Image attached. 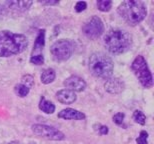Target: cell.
Listing matches in <instances>:
<instances>
[{"label": "cell", "instance_id": "4fadbf2b", "mask_svg": "<svg viewBox=\"0 0 154 144\" xmlns=\"http://www.w3.org/2000/svg\"><path fill=\"white\" fill-rule=\"evenodd\" d=\"M56 98L59 102L63 103V104H71L74 103L76 101V94L73 91L69 90V89H62L59 90L56 93Z\"/></svg>", "mask_w": 154, "mask_h": 144}, {"label": "cell", "instance_id": "9c48e42d", "mask_svg": "<svg viewBox=\"0 0 154 144\" xmlns=\"http://www.w3.org/2000/svg\"><path fill=\"white\" fill-rule=\"evenodd\" d=\"M64 86L73 92H81L86 88V82L79 76L72 75L64 81Z\"/></svg>", "mask_w": 154, "mask_h": 144}, {"label": "cell", "instance_id": "277c9868", "mask_svg": "<svg viewBox=\"0 0 154 144\" xmlns=\"http://www.w3.org/2000/svg\"><path fill=\"white\" fill-rule=\"evenodd\" d=\"M113 61L102 52H95L89 58V69L96 77L109 78L113 73Z\"/></svg>", "mask_w": 154, "mask_h": 144}, {"label": "cell", "instance_id": "52a82bcc", "mask_svg": "<svg viewBox=\"0 0 154 144\" xmlns=\"http://www.w3.org/2000/svg\"><path fill=\"white\" fill-rule=\"evenodd\" d=\"M32 131L34 134L40 137H43L48 140H55V141H60L65 138V135L54 127L48 126L44 124H34L32 125Z\"/></svg>", "mask_w": 154, "mask_h": 144}, {"label": "cell", "instance_id": "603a6c76", "mask_svg": "<svg viewBox=\"0 0 154 144\" xmlns=\"http://www.w3.org/2000/svg\"><path fill=\"white\" fill-rule=\"evenodd\" d=\"M124 113L122 112H119L115 114L113 116V121H114V123H116L117 125H123V121H124Z\"/></svg>", "mask_w": 154, "mask_h": 144}, {"label": "cell", "instance_id": "e0dca14e", "mask_svg": "<svg viewBox=\"0 0 154 144\" xmlns=\"http://www.w3.org/2000/svg\"><path fill=\"white\" fill-rule=\"evenodd\" d=\"M97 7L100 11H109L112 7V2L110 0H99L97 1Z\"/></svg>", "mask_w": 154, "mask_h": 144}, {"label": "cell", "instance_id": "8fae6325", "mask_svg": "<svg viewBox=\"0 0 154 144\" xmlns=\"http://www.w3.org/2000/svg\"><path fill=\"white\" fill-rule=\"evenodd\" d=\"M124 82L119 78H111L108 79L105 84H104V88L108 93L110 94H119L124 90Z\"/></svg>", "mask_w": 154, "mask_h": 144}, {"label": "cell", "instance_id": "cb8c5ba5", "mask_svg": "<svg viewBox=\"0 0 154 144\" xmlns=\"http://www.w3.org/2000/svg\"><path fill=\"white\" fill-rule=\"evenodd\" d=\"M86 7H87V4L84 1H79L76 3L75 5V10L76 12H82L83 10H85Z\"/></svg>", "mask_w": 154, "mask_h": 144}, {"label": "cell", "instance_id": "5bb4252c", "mask_svg": "<svg viewBox=\"0 0 154 144\" xmlns=\"http://www.w3.org/2000/svg\"><path fill=\"white\" fill-rule=\"evenodd\" d=\"M44 44H45V30L42 29V30H39V33H38L37 37H36L32 53L34 54V53H37V52H40L43 49V47H44Z\"/></svg>", "mask_w": 154, "mask_h": 144}, {"label": "cell", "instance_id": "d4e9b609", "mask_svg": "<svg viewBox=\"0 0 154 144\" xmlns=\"http://www.w3.org/2000/svg\"><path fill=\"white\" fill-rule=\"evenodd\" d=\"M98 130H99L100 134H102V135H106L107 133H108V127L107 126H102V125L98 124Z\"/></svg>", "mask_w": 154, "mask_h": 144}, {"label": "cell", "instance_id": "7c38bea8", "mask_svg": "<svg viewBox=\"0 0 154 144\" xmlns=\"http://www.w3.org/2000/svg\"><path fill=\"white\" fill-rule=\"evenodd\" d=\"M58 117L66 119V120H82V119H85V115L82 112L78 111V110L72 108H66L61 110L58 113Z\"/></svg>", "mask_w": 154, "mask_h": 144}, {"label": "cell", "instance_id": "3957f363", "mask_svg": "<svg viewBox=\"0 0 154 144\" xmlns=\"http://www.w3.org/2000/svg\"><path fill=\"white\" fill-rule=\"evenodd\" d=\"M118 13L129 25H136L145 18L147 11L143 2L138 0H127L118 7Z\"/></svg>", "mask_w": 154, "mask_h": 144}, {"label": "cell", "instance_id": "ac0fdd59", "mask_svg": "<svg viewBox=\"0 0 154 144\" xmlns=\"http://www.w3.org/2000/svg\"><path fill=\"white\" fill-rule=\"evenodd\" d=\"M133 119L138 124L144 125L145 124V121H146V116L142 111H140V110H135L133 113Z\"/></svg>", "mask_w": 154, "mask_h": 144}, {"label": "cell", "instance_id": "44dd1931", "mask_svg": "<svg viewBox=\"0 0 154 144\" xmlns=\"http://www.w3.org/2000/svg\"><path fill=\"white\" fill-rule=\"evenodd\" d=\"M30 62L32 64H35V65H41V64L44 63V57L41 54H37V55H33L30 58Z\"/></svg>", "mask_w": 154, "mask_h": 144}, {"label": "cell", "instance_id": "7402d4cb", "mask_svg": "<svg viewBox=\"0 0 154 144\" xmlns=\"http://www.w3.org/2000/svg\"><path fill=\"white\" fill-rule=\"evenodd\" d=\"M147 139H148V133L143 130L140 132V135L136 139V142H137V144H148Z\"/></svg>", "mask_w": 154, "mask_h": 144}, {"label": "cell", "instance_id": "ffe728a7", "mask_svg": "<svg viewBox=\"0 0 154 144\" xmlns=\"http://www.w3.org/2000/svg\"><path fill=\"white\" fill-rule=\"evenodd\" d=\"M21 84H23L24 86L28 87L29 89L34 85V78L31 75H24L21 78Z\"/></svg>", "mask_w": 154, "mask_h": 144}, {"label": "cell", "instance_id": "484cf974", "mask_svg": "<svg viewBox=\"0 0 154 144\" xmlns=\"http://www.w3.org/2000/svg\"><path fill=\"white\" fill-rule=\"evenodd\" d=\"M39 3H41L43 5H55L58 4L59 1H39Z\"/></svg>", "mask_w": 154, "mask_h": 144}, {"label": "cell", "instance_id": "5b68a950", "mask_svg": "<svg viewBox=\"0 0 154 144\" xmlns=\"http://www.w3.org/2000/svg\"><path fill=\"white\" fill-rule=\"evenodd\" d=\"M132 71L134 72L135 76L138 78V80L141 83L143 87L145 88H151L153 85V77L150 71L148 65H147L146 60L144 59L143 56L138 55L135 58L133 63L131 65Z\"/></svg>", "mask_w": 154, "mask_h": 144}, {"label": "cell", "instance_id": "d6986e66", "mask_svg": "<svg viewBox=\"0 0 154 144\" xmlns=\"http://www.w3.org/2000/svg\"><path fill=\"white\" fill-rule=\"evenodd\" d=\"M15 91H16V93L19 95L20 97H25L28 95V93H29V91L30 89L28 87H26V86H24L23 84H18L15 86Z\"/></svg>", "mask_w": 154, "mask_h": 144}, {"label": "cell", "instance_id": "4316f807", "mask_svg": "<svg viewBox=\"0 0 154 144\" xmlns=\"http://www.w3.org/2000/svg\"><path fill=\"white\" fill-rule=\"evenodd\" d=\"M1 10H2V6H0V12H1Z\"/></svg>", "mask_w": 154, "mask_h": 144}, {"label": "cell", "instance_id": "2e32d148", "mask_svg": "<svg viewBox=\"0 0 154 144\" xmlns=\"http://www.w3.org/2000/svg\"><path fill=\"white\" fill-rule=\"evenodd\" d=\"M39 109L46 114H52L55 111V105L50 101L46 100L44 97H42L39 103Z\"/></svg>", "mask_w": 154, "mask_h": 144}, {"label": "cell", "instance_id": "8992f818", "mask_svg": "<svg viewBox=\"0 0 154 144\" xmlns=\"http://www.w3.org/2000/svg\"><path fill=\"white\" fill-rule=\"evenodd\" d=\"M74 52V43L71 40L61 39L52 44L50 53L55 61L68 60Z\"/></svg>", "mask_w": 154, "mask_h": 144}, {"label": "cell", "instance_id": "83f0119b", "mask_svg": "<svg viewBox=\"0 0 154 144\" xmlns=\"http://www.w3.org/2000/svg\"><path fill=\"white\" fill-rule=\"evenodd\" d=\"M30 144H35V143H30Z\"/></svg>", "mask_w": 154, "mask_h": 144}, {"label": "cell", "instance_id": "30bf717a", "mask_svg": "<svg viewBox=\"0 0 154 144\" xmlns=\"http://www.w3.org/2000/svg\"><path fill=\"white\" fill-rule=\"evenodd\" d=\"M31 5L32 1H6L3 3L2 6L14 13H22L28 10Z\"/></svg>", "mask_w": 154, "mask_h": 144}, {"label": "cell", "instance_id": "ba28073f", "mask_svg": "<svg viewBox=\"0 0 154 144\" xmlns=\"http://www.w3.org/2000/svg\"><path fill=\"white\" fill-rule=\"evenodd\" d=\"M83 33L90 39H96L104 31L103 22L98 16H92L83 26Z\"/></svg>", "mask_w": 154, "mask_h": 144}, {"label": "cell", "instance_id": "6da1fadb", "mask_svg": "<svg viewBox=\"0 0 154 144\" xmlns=\"http://www.w3.org/2000/svg\"><path fill=\"white\" fill-rule=\"evenodd\" d=\"M28 46V39L23 34L8 30L0 31V57H9L23 52Z\"/></svg>", "mask_w": 154, "mask_h": 144}, {"label": "cell", "instance_id": "9a60e30c", "mask_svg": "<svg viewBox=\"0 0 154 144\" xmlns=\"http://www.w3.org/2000/svg\"><path fill=\"white\" fill-rule=\"evenodd\" d=\"M55 76H56V73H55L54 69L47 68L41 73L40 80H41V82L43 84H49V83H51V82L54 81Z\"/></svg>", "mask_w": 154, "mask_h": 144}, {"label": "cell", "instance_id": "7a4b0ae2", "mask_svg": "<svg viewBox=\"0 0 154 144\" xmlns=\"http://www.w3.org/2000/svg\"><path fill=\"white\" fill-rule=\"evenodd\" d=\"M104 45L113 54H122L132 46V36L129 32L121 29L109 30L104 36Z\"/></svg>", "mask_w": 154, "mask_h": 144}]
</instances>
